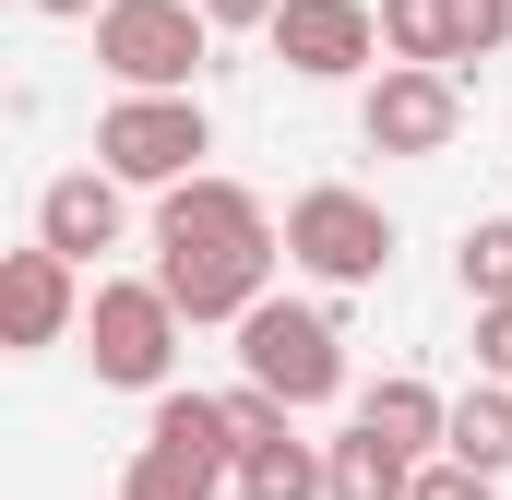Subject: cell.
I'll return each mask as SVG.
<instances>
[{
    "label": "cell",
    "mask_w": 512,
    "mask_h": 500,
    "mask_svg": "<svg viewBox=\"0 0 512 500\" xmlns=\"http://www.w3.org/2000/svg\"><path fill=\"white\" fill-rule=\"evenodd\" d=\"M274 262H286V227L262 215L239 179H179L155 203V286L191 310V322H239L251 298H274Z\"/></svg>",
    "instance_id": "6da1fadb"
},
{
    "label": "cell",
    "mask_w": 512,
    "mask_h": 500,
    "mask_svg": "<svg viewBox=\"0 0 512 500\" xmlns=\"http://www.w3.org/2000/svg\"><path fill=\"white\" fill-rule=\"evenodd\" d=\"M239 370L310 417V405L346 393V334H334V310H310V298H251V310H239Z\"/></svg>",
    "instance_id": "7a4b0ae2"
},
{
    "label": "cell",
    "mask_w": 512,
    "mask_h": 500,
    "mask_svg": "<svg viewBox=\"0 0 512 500\" xmlns=\"http://www.w3.org/2000/svg\"><path fill=\"white\" fill-rule=\"evenodd\" d=\"M179 298L155 286V274H108L96 298H84V358H96V381H120V393H167V370H179Z\"/></svg>",
    "instance_id": "3957f363"
},
{
    "label": "cell",
    "mask_w": 512,
    "mask_h": 500,
    "mask_svg": "<svg viewBox=\"0 0 512 500\" xmlns=\"http://www.w3.org/2000/svg\"><path fill=\"white\" fill-rule=\"evenodd\" d=\"M203 36H215L203 0H108V12H96V72L131 84V96H191Z\"/></svg>",
    "instance_id": "277c9868"
},
{
    "label": "cell",
    "mask_w": 512,
    "mask_h": 500,
    "mask_svg": "<svg viewBox=\"0 0 512 500\" xmlns=\"http://www.w3.org/2000/svg\"><path fill=\"white\" fill-rule=\"evenodd\" d=\"M286 262H298V274H322V286H382L393 215L370 203V191L322 179V191H298V203H286Z\"/></svg>",
    "instance_id": "5b68a950"
},
{
    "label": "cell",
    "mask_w": 512,
    "mask_h": 500,
    "mask_svg": "<svg viewBox=\"0 0 512 500\" xmlns=\"http://www.w3.org/2000/svg\"><path fill=\"white\" fill-rule=\"evenodd\" d=\"M215 155V131H203V108L191 96H108V120H96V167H120L131 191H179L191 167Z\"/></svg>",
    "instance_id": "8992f818"
},
{
    "label": "cell",
    "mask_w": 512,
    "mask_h": 500,
    "mask_svg": "<svg viewBox=\"0 0 512 500\" xmlns=\"http://www.w3.org/2000/svg\"><path fill=\"white\" fill-rule=\"evenodd\" d=\"M358 131H370V155H441V143L465 131V72H441V60H382V84L358 96Z\"/></svg>",
    "instance_id": "52a82bcc"
},
{
    "label": "cell",
    "mask_w": 512,
    "mask_h": 500,
    "mask_svg": "<svg viewBox=\"0 0 512 500\" xmlns=\"http://www.w3.org/2000/svg\"><path fill=\"white\" fill-rule=\"evenodd\" d=\"M262 48H274L286 72H310V84H346V72H370L382 12H370V0H286V12L262 24Z\"/></svg>",
    "instance_id": "ba28073f"
},
{
    "label": "cell",
    "mask_w": 512,
    "mask_h": 500,
    "mask_svg": "<svg viewBox=\"0 0 512 500\" xmlns=\"http://www.w3.org/2000/svg\"><path fill=\"white\" fill-rule=\"evenodd\" d=\"M72 274H84V262L48 250V239L0 262V346H12V358H36V346H60V334L84 322V286H72Z\"/></svg>",
    "instance_id": "9c48e42d"
},
{
    "label": "cell",
    "mask_w": 512,
    "mask_h": 500,
    "mask_svg": "<svg viewBox=\"0 0 512 500\" xmlns=\"http://www.w3.org/2000/svg\"><path fill=\"white\" fill-rule=\"evenodd\" d=\"M120 167H60L48 191H36V239L72 250V262H96V250H120Z\"/></svg>",
    "instance_id": "30bf717a"
},
{
    "label": "cell",
    "mask_w": 512,
    "mask_h": 500,
    "mask_svg": "<svg viewBox=\"0 0 512 500\" xmlns=\"http://www.w3.org/2000/svg\"><path fill=\"white\" fill-rule=\"evenodd\" d=\"M227 477H239L227 453H191V441H155L143 429V453L120 465V500H215Z\"/></svg>",
    "instance_id": "8fae6325"
},
{
    "label": "cell",
    "mask_w": 512,
    "mask_h": 500,
    "mask_svg": "<svg viewBox=\"0 0 512 500\" xmlns=\"http://www.w3.org/2000/svg\"><path fill=\"white\" fill-rule=\"evenodd\" d=\"M239 500H334V453H310L298 429H274L239 453Z\"/></svg>",
    "instance_id": "7c38bea8"
},
{
    "label": "cell",
    "mask_w": 512,
    "mask_h": 500,
    "mask_svg": "<svg viewBox=\"0 0 512 500\" xmlns=\"http://www.w3.org/2000/svg\"><path fill=\"white\" fill-rule=\"evenodd\" d=\"M358 417H370L382 441H405L417 465H429V453H441V429H453V405H441V393H429V381H417V370L370 381V393H358Z\"/></svg>",
    "instance_id": "4fadbf2b"
},
{
    "label": "cell",
    "mask_w": 512,
    "mask_h": 500,
    "mask_svg": "<svg viewBox=\"0 0 512 500\" xmlns=\"http://www.w3.org/2000/svg\"><path fill=\"white\" fill-rule=\"evenodd\" d=\"M405 489H417V453L382 441V429L358 417V429L334 441V500H405Z\"/></svg>",
    "instance_id": "5bb4252c"
},
{
    "label": "cell",
    "mask_w": 512,
    "mask_h": 500,
    "mask_svg": "<svg viewBox=\"0 0 512 500\" xmlns=\"http://www.w3.org/2000/svg\"><path fill=\"white\" fill-rule=\"evenodd\" d=\"M441 453H465V465H489V477H512V381H477V393L453 405Z\"/></svg>",
    "instance_id": "9a60e30c"
},
{
    "label": "cell",
    "mask_w": 512,
    "mask_h": 500,
    "mask_svg": "<svg viewBox=\"0 0 512 500\" xmlns=\"http://www.w3.org/2000/svg\"><path fill=\"white\" fill-rule=\"evenodd\" d=\"M453 274H465V298H477V310L512 298V215H477V227L453 239Z\"/></svg>",
    "instance_id": "2e32d148"
},
{
    "label": "cell",
    "mask_w": 512,
    "mask_h": 500,
    "mask_svg": "<svg viewBox=\"0 0 512 500\" xmlns=\"http://www.w3.org/2000/svg\"><path fill=\"white\" fill-rule=\"evenodd\" d=\"M382 48H393V60H441V72H453V0H382Z\"/></svg>",
    "instance_id": "e0dca14e"
},
{
    "label": "cell",
    "mask_w": 512,
    "mask_h": 500,
    "mask_svg": "<svg viewBox=\"0 0 512 500\" xmlns=\"http://www.w3.org/2000/svg\"><path fill=\"white\" fill-rule=\"evenodd\" d=\"M489 48H512V0H453V72H477Z\"/></svg>",
    "instance_id": "ac0fdd59"
},
{
    "label": "cell",
    "mask_w": 512,
    "mask_h": 500,
    "mask_svg": "<svg viewBox=\"0 0 512 500\" xmlns=\"http://www.w3.org/2000/svg\"><path fill=\"white\" fill-rule=\"evenodd\" d=\"M405 500H501V477L465 465V453H441V465H417V489H405Z\"/></svg>",
    "instance_id": "d6986e66"
},
{
    "label": "cell",
    "mask_w": 512,
    "mask_h": 500,
    "mask_svg": "<svg viewBox=\"0 0 512 500\" xmlns=\"http://www.w3.org/2000/svg\"><path fill=\"white\" fill-rule=\"evenodd\" d=\"M477 370L512 381V298H489V310H477Z\"/></svg>",
    "instance_id": "ffe728a7"
},
{
    "label": "cell",
    "mask_w": 512,
    "mask_h": 500,
    "mask_svg": "<svg viewBox=\"0 0 512 500\" xmlns=\"http://www.w3.org/2000/svg\"><path fill=\"white\" fill-rule=\"evenodd\" d=\"M203 12H215V36H262V24H274L286 0H203Z\"/></svg>",
    "instance_id": "44dd1931"
},
{
    "label": "cell",
    "mask_w": 512,
    "mask_h": 500,
    "mask_svg": "<svg viewBox=\"0 0 512 500\" xmlns=\"http://www.w3.org/2000/svg\"><path fill=\"white\" fill-rule=\"evenodd\" d=\"M36 12H48V24H96L108 0H36Z\"/></svg>",
    "instance_id": "7402d4cb"
}]
</instances>
